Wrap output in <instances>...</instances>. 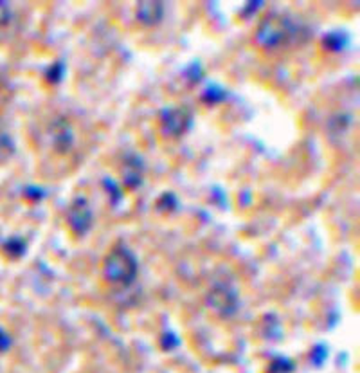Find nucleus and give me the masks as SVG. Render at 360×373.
<instances>
[{"label": "nucleus", "instance_id": "1", "mask_svg": "<svg viewBox=\"0 0 360 373\" xmlns=\"http://www.w3.org/2000/svg\"><path fill=\"white\" fill-rule=\"evenodd\" d=\"M308 27L290 15L272 13L261 20L256 31V44L265 51L285 49L303 44L308 38Z\"/></svg>", "mask_w": 360, "mask_h": 373}, {"label": "nucleus", "instance_id": "2", "mask_svg": "<svg viewBox=\"0 0 360 373\" xmlns=\"http://www.w3.org/2000/svg\"><path fill=\"white\" fill-rule=\"evenodd\" d=\"M103 276L114 285H130L137 278V260L126 245H115L103 260Z\"/></svg>", "mask_w": 360, "mask_h": 373}, {"label": "nucleus", "instance_id": "3", "mask_svg": "<svg viewBox=\"0 0 360 373\" xmlns=\"http://www.w3.org/2000/svg\"><path fill=\"white\" fill-rule=\"evenodd\" d=\"M207 307L220 317H231L238 310V294L233 287L225 283L215 285L207 292Z\"/></svg>", "mask_w": 360, "mask_h": 373}, {"label": "nucleus", "instance_id": "4", "mask_svg": "<svg viewBox=\"0 0 360 373\" xmlns=\"http://www.w3.org/2000/svg\"><path fill=\"white\" fill-rule=\"evenodd\" d=\"M92 209L88 206L87 199L85 197H76L72 200V204L67 209V224H69V229L72 231L74 236H85L90 227H92Z\"/></svg>", "mask_w": 360, "mask_h": 373}, {"label": "nucleus", "instance_id": "5", "mask_svg": "<svg viewBox=\"0 0 360 373\" xmlns=\"http://www.w3.org/2000/svg\"><path fill=\"white\" fill-rule=\"evenodd\" d=\"M193 123V116L186 107H172L161 114V129L166 138H180L184 135Z\"/></svg>", "mask_w": 360, "mask_h": 373}, {"label": "nucleus", "instance_id": "6", "mask_svg": "<svg viewBox=\"0 0 360 373\" xmlns=\"http://www.w3.org/2000/svg\"><path fill=\"white\" fill-rule=\"evenodd\" d=\"M123 184L128 190L141 188L145 179V163L139 156H126L123 160V172H121Z\"/></svg>", "mask_w": 360, "mask_h": 373}, {"label": "nucleus", "instance_id": "7", "mask_svg": "<svg viewBox=\"0 0 360 373\" xmlns=\"http://www.w3.org/2000/svg\"><path fill=\"white\" fill-rule=\"evenodd\" d=\"M164 17L163 2H139L136 9L137 22L146 27H154L161 24Z\"/></svg>", "mask_w": 360, "mask_h": 373}, {"label": "nucleus", "instance_id": "8", "mask_svg": "<svg viewBox=\"0 0 360 373\" xmlns=\"http://www.w3.org/2000/svg\"><path fill=\"white\" fill-rule=\"evenodd\" d=\"M53 141L54 148H56L58 151L65 154V151L71 150L72 142H74V133H72L71 126H69L63 119H60L53 126Z\"/></svg>", "mask_w": 360, "mask_h": 373}, {"label": "nucleus", "instance_id": "9", "mask_svg": "<svg viewBox=\"0 0 360 373\" xmlns=\"http://www.w3.org/2000/svg\"><path fill=\"white\" fill-rule=\"evenodd\" d=\"M350 44V38L344 31H332L322 38V47H326L332 53H341L346 49V45Z\"/></svg>", "mask_w": 360, "mask_h": 373}, {"label": "nucleus", "instance_id": "10", "mask_svg": "<svg viewBox=\"0 0 360 373\" xmlns=\"http://www.w3.org/2000/svg\"><path fill=\"white\" fill-rule=\"evenodd\" d=\"M225 96H227V94H225V90L216 83L207 85L202 92L204 103H209V105H216V103L225 101Z\"/></svg>", "mask_w": 360, "mask_h": 373}, {"label": "nucleus", "instance_id": "11", "mask_svg": "<svg viewBox=\"0 0 360 373\" xmlns=\"http://www.w3.org/2000/svg\"><path fill=\"white\" fill-rule=\"evenodd\" d=\"M103 188H105V191L108 193L110 202H112L114 206H117V202L121 200V197H123V190H121V186H117V183H115L114 179L105 177L103 179Z\"/></svg>", "mask_w": 360, "mask_h": 373}, {"label": "nucleus", "instance_id": "12", "mask_svg": "<svg viewBox=\"0 0 360 373\" xmlns=\"http://www.w3.org/2000/svg\"><path fill=\"white\" fill-rule=\"evenodd\" d=\"M63 74H65V67H63L62 62H56L54 65L49 67L47 80L51 81L53 85H56V83H60V81H62Z\"/></svg>", "mask_w": 360, "mask_h": 373}, {"label": "nucleus", "instance_id": "13", "mask_svg": "<svg viewBox=\"0 0 360 373\" xmlns=\"http://www.w3.org/2000/svg\"><path fill=\"white\" fill-rule=\"evenodd\" d=\"M13 154V142L8 135L0 133V163H4L6 159H9V156Z\"/></svg>", "mask_w": 360, "mask_h": 373}, {"label": "nucleus", "instance_id": "14", "mask_svg": "<svg viewBox=\"0 0 360 373\" xmlns=\"http://www.w3.org/2000/svg\"><path fill=\"white\" fill-rule=\"evenodd\" d=\"M184 76L188 78L189 81H191V83H193V81L197 83V81L202 80V69H200V65H198V63H193V65L189 67V69H186Z\"/></svg>", "mask_w": 360, "mask_h": 373}, {"label": "nucleus", "instance_id": "15", "mask_svg": "<svg viewBox=\"0 0 360 373\" xmlns=\"http://www.w3.org/2000/svg\"><path fill=\"white\" fill-rule=\"evenodd\" d=\"M163 342H164L163 347L170 350V348H175L177 345H179V338H177V335L173 332H166V335H164Z\"/></svg>", "mask_w": 360, "mask_h": 373}, {"label": "nucleus", "instance_id": "16", "mask_svg": "<svg viewBox=\"0 0 360 373\" xmlns=\"http://www.w3.org/2000/svg\"><path fill=\"white\" fill-rule=\"evenodd\" d=\"M9 17H11V13H9V6L0 2V26H4L6 22H9Z\"/></svg>", "mask_w": 360, "mask_h": 373}]
</instances>
